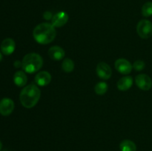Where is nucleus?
<instances>
[{"label": "nucleus", "instance_id": "nucleus-14", "mask_svg": "<svg viewBox=\"0 0 152 151\" xmlns=\"http://www.w3.org/2000/svg\"><path fill=\"white\" fill-rule=\"evenodd\" d=\"M13 81H14L15 84L18 87H24L27 84L28 77L23 71H17V72L15 73L14 76H13Z\"/></svg>", "mask_w": 152, "mask_h": 151}, {"label": "nucleus", "instance_id": "nucleus-21", "mask_svg": "<svg viewBox=\"0 0 152 151\" xmlns=\"http://www.w3.org/2000/svg\"><path fill=\"white\" fill-rule=\"evenodd\" d=\"M14 66L16 67V68H19V67L22 66V63L19 62V61H16V62H14Z\"/></svg>", "mask_w": 152, "mask_h": 151}, {"label": "nucleus", "instance_id": "nucleus-22", "mask_svg": "<svg viewBox=\"0 0 152 151\" xmlns=\"http://www.w3.org/2000/svg\"><path fill=\"white\" fill-rule=\"evenodd\" d=\"M1 147H2V143H1V141H0V150H1Z\"/></svg>", "mask_w": 152, "mask_h": 151}, {"label": "nucleus", "instance_id": "nucleus-15", "mask_svg": "<svg viewBox=\"0 0 152 151\" xmlns=\"http://www.w3.org/2000/svg\"><path fill=\"white\" fill-rule=\"evenodd\" d=\"M120 148L121 151H136L137 150V146L131 140H123V142L120 143Z\"/></svg>", "mask_w": 152, "mask_h": 151}, {"label": "nucleus", "instance_id": "nucleus-4", "mask_svg": "<svg viewBox=\"0 0 152 151\" xmlns=\"http://www.w3.org/2000/svg\"><path fill=\"white\" fill-rule=\"evenodd\" d=\"M137 32L140 37L143 39H147L152 36V23L149 20H140L137 26Z\"/></svg>", "mask_w": 152, "mask_h": 151}, {"label": "nucleus", "instance_id": "nucleus-7", "mask_svg": "<svg viewBox=\"0 0 152 151\" xmlns=\"http://www.w3.org/2000/svg\"><path fill=\"white\" fill-rule=\"evenodd\" d=\"M115 68L121 74L128 75L132 72L133 66L126 59H119L115 62Z\"/></svg>", "mask_w": 152, "mask_h": 151}, {"label": "nucleus", "instance_id": "nucleus-10", "mask_svg": "<svg viewBox=\"0 0 152 151\" xmlns=\"http://www.w3.org/2000/svg\"><path fill=\"white\" fill-rule=\"evenodd\" d=\"M16 48V43L14 40L10 38H7L2 41L1 44V50L3 54L6 56L12 54Z\"/></svg>", "mask_w": 152, "mask_h": 151}, {"label": "nucleus", "instance_id": "nucleus-3", "mask_svg": "<svg viewBox=\"0 0 152 151\" xmlns=\"http://www.w3.org/2000/svg\"><path fill=\"white\" fill-rule=\"evenodd\" d=\"M22 68L28 73H34L42 68L43 59L40 55L35 53H30L25 55L22 62Z\"/></svg>", "mask_w": 152, "mask_h": 151}, {"label": "nucleus", "instance_id": "nucleus-16", "mask_svg": "<svg viewBox=\"0 0 152 151\" xmlns=\"http://www.w3.org/2000/svg\"><path fill=\"white\" fill-rule=\"evenodd\" d=\"M62 68L66 73L72 72L74 69V62L70 59H65L62 64Z\"/></svg>", "mask_w": 152, "mask_h": 151}, {"label": "nucleus", "instance_id": "nucleus-18", "mask_svg": "<svg viewBox=\"0 0 152 151\" xmlns=\"http://www.w3.org/2000/svg\"><path fill=\"white\" fill-rule=\"evenodd\" d=\"M142 14L144 17H149L152 16V2L147 1L142 7Z\"/></svg>", "mask_w": 152, "mask_h": 151}, {"label": "nucleus", "instance_id": "nucleus-23", "mask_svg": "<svg viewBox=\"0 0 152 151\" xmlns=\"http://www.w3.org/2000/svg\"><path fill=\"white\" fill-rule=\"evenodd\" d=\"M1 59H2V56H1V53H0V62H1Z\"/></svg>", "mask_w": 152, "mask_h": 151}, {"label": "nucleus", "instance_id": "nucleus-9", "mask_svg": "<svg viewBox=\"0 0 152 151\" xmlns=\"http://www.w3.org/2000/svg\"><path fill=\"white\" fill-rule=\"evenodd\" d=\"M68 21V15L64 11L56 13L51 19V24L54 28H61L64 26Z\"/></svg>", "mask_w": 152, "mask_h": 151}, {"label": "nucleus", "instance_id": "nucleus-1", "mask_svg": "<svg viewBox=\"0 0 152 151\" xmlns=\"http://www.w3.org/2000/svg\"><path fill=\"white\" fill-rule=\"evenodd\" d=\"M56 31L52 24L45 22L37 25L33 31L35 41L41 44H48L54 40Z\"/></svg>", "mask_w": 152, "mask_h": 151}, {"label": "nucleus", "instance_id": "nucleus-5", "mask_svg": "<svg viewBox=\"0 0 152 151\" xmlns=\"http://www.w3.org/2000/svg\"><path fill=\"white\" fill-rule=\"evenodd\" d=\"M137 86L142 90H149L152 87V80L146 74H140L135 78Z\"/></svg>", "mask_w": 152, "mask_h": 151}, {"label": "nucleus", "instance_id": "nucleus-8", "mask_svg": "<svg viewBox=\"0 0 152 151\" xmlns=\"http://www.w3.org/2000/svg\"><path fill=\"white\" fill-rule=\"evenodd\" d=\"M96 73L100 78L107 80L111 78L112 75V70L108 64L105 62H99L96 66Z\"/></svg>", "mask_w": 152, "mask_h": 151}, {"label": "nucleus", "instance_id": "nucleus-20", "mask_svg": "<svg viewBox=\"0 0 152 151\" xmlns=\"http://www.w3.org/2000/svg\"><path fill=\"white\" fill-rule=\"evenodd\" d=\"M43 16H44V19H46V20H49V19H52V18H53V16H52L51 13L49 11H46L45 12L44 15H43Z\"/></svg>", "mask_w": 152, "mask_h": 151}, {"label": "nucleus", "instance_id": "nucleus-12", "mask_svg": "<svg viewBox=\"0 0 152 151\" xmlns=\"http://www.w3.org/2000/svg\"><path fill=\"white\" fill-rule=\"evenodd\" d=\"M65 50L59 46H53L48 50V55L52 59L59 61L65 56Z\"/></svg>", "mask_w": 152, "mask_h": 151}, {"label": "nucleus", "instance_id": "nucleus-11", "mask_svg": "<svg viewBox=\"0 0 152 151\" xmlns=\"http://www.w3.org/2000/svg\"><path fill=\"white\" fill-rule=\"evenodd\" d=\"M51 81V76L47 71H41L35 76V82L37 85L44 87Z\"/></svg>", "mask_w": 152, "mask_h": 151}, {"label": "nucleus", "instance_id": "nucleus-13", "mask_svg": "<svg viewBox=\"0 0 152 151\" xmlns=\"http://www.w3.org/2000/svg\"><path fill=\"white\" fill-rule=\"evenodd\" d=\"M133 84V78L131 76H123L117 82V88L122 91L129 90Z\"/></svg>", "mask_w": 152, "mask_h": 151}, {"label": "nucleus", "instance_id": "nucleus-19", "mask_svg": "<svg viewBox=\"0 0 152 151\" xmlns=\"http://www.w3.org/2000/svg\"><path fill=\"white\" fill-rule=\"evenodd\" d=\"M145 64L143 61L142 60H137L134 62L133 65V68L137 71H141L145 68Z\"/></svg>", "mask_w": 152, "mask_h": 151}, {"label": "nucleus", "instance_id": "nucleus-6", "mask_svg": "<svg viewBox=\"0 0 152 151\" xmlns=\"http://www.w3.org/2000/svg\"><path fill=\"white\" fill-rule=\"evenodd\" d=\"M14 109V102L9 98H4L0 101V114L7 116L12 113Z\"/></svg>", "mask_w": 152, "mask_h": 151}, {"label": "nucleus", "instance_id": "nucleus-17", "mask_svg": "<svg viewBox=\"0 0 152 151\" xmlns=\"http://www.w3.org/2000/svg\"><path fill=\"white\" fill-rule=\"evenodd\" d=\"M108 90V84L104 81H100L95 85L94 91L97 95H104Z\"/></svg>", "mask_w": 152, "mask_h": 151}, {"label": "nucleus", "instance_id": "nucleus-2", "mask_svg": "<svg viewBox=\"0 0 152 151\" xmlns=\"http://www.w3.org/2000/svg\"><path fill=\"white\" fill-rule=\"evenodd\" d=\"M41 96L39 88L35 84H29L22 90L19 96L22 106L26 108L34 107L38 103Z\"/></svg>", "mask_w": 152, "mask_h": 151}]
</instances>
